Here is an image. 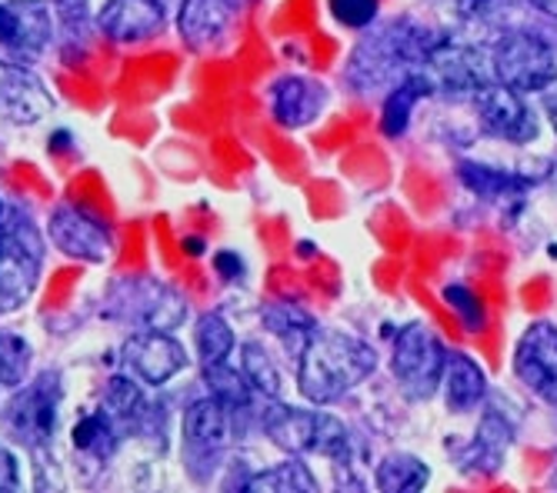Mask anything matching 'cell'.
<instances>
[{
    "instance_id": "cell-1",
    "label": "cell",
    "mask_w": 557,
    "mask_h": 493,
    "mask_svg": "<svg viewBox=\"0 0 557 493\" xmlns=\"http://www.w3.org/2000/svg\"><path fill=\"white\" fill-rule=\"evenodd\" d=\"M374 370L377 354L368 340L337 327H314L297 354V390L308 404L327 407L361 387Z\"/></svg>"
},
{
    "instance_id": "cell-2",
    "label": "cell",
    "mask_w": 557,
    "mask_h": 493,
    "mask_svg": "<svg viewBox=\"0 0 557 493\" xmlns=\"http://www.w3.org/2000/svg\"><path fill=\"white\" fill-rule=\"evenodd\" d=\"M434 37L408 21H391L374 27L344 67V84L354 93L391 90L404 74H411L424 64Z\"/></svg>"
},
{
    "instance_id": "cell-3",
    "label": "cell",
    "mask_w": 557,
    "mask_h": 493,
    "mask_svg": "<svg viewBox=\"0 0 557 493\" xmlns=\"http://www.w3.org/2000/svg\"><path fill=\"white\" fill-rule=\"evenodd\" d=\"M44 237L30 214L0 197V317L21 311L40 280Z\"/></svg>"
},
{
    "instance_id": "cell-4",
    "label": "cell",
    "mask_w": 557,
    "mask_h": 493,
    "mask_svg": "<svg viewBox=\"0 0 557 493\" xmlns=\"http://www.w3.org/2000/svg\"><path fill=\"white\" fill-rule=\"evenodd\" d=\"M261 430L274 443L277 451L290 457H327V460H344L350 451V433L347 427L324 414V410H308V407H290L281 397L268 401L261 410Z\"/></svg>"
},
{
    "instance_id": "cell-5",
    "label": "cell",
    "mask_w": 557,
    "mask_h": 493,
    "mask_svg": "<svg viewBox=\"0 0 557 493\" xmlns=\"http://www.w3.org/2000/svg\"><path fill=\"white\" fill-rule=\"evenodd\" d=\"M61 374L58 370H40L34 380L21 383L14 397L4 404V430L11 440H17L30 457H44L50 443L58 437L61 424Z\"/></svg>"
},
{
    "instance_id": "cell-6",
    "label": "cell",
    "mask_w": 557,
    "mask_h": 493,
    "mask_svg": "<svg viewBox=\"0 0 557 493\" xmlns=\"http://www.w3.org/2000/svg\"><path fill=\"white\" fill-rule=\"evenodd\" d=\"M491 74L497 84L518 93H541L557 84V51L554 43L531 30H508L500 34L491 51Z\"/></svg>"
},
{
    "instance_id": "cell-7",
    "label": "cell",
    "mask_w": 557,
    "mask_h": 493,
    "mask_svg": "<svg viewBox=\"0 0 557 493\" xmlns=\"http://www.w3.org/2000/svg\"><path fill=\"white\" fill-rule=\"evenodd\" d=\"M447 351L437 340V333L424 324H404L394 337L391 351V374L404 397L411 401H431L441 390Z\"/></svg>"
},
{
    "instance_id": "cell-8",
    "label": "cell",
    "mask_w": 557,
    "mask_h": 493,
    "mask_svg": "<svg viewBox=\"0 0 557 493\" xmlns=\"http://www.w3.org/2000/svg\"><path fill=\"white\" fill-rule=\"evenodd\" d=\"M234 414L208 393L184 407L181 417V437H184V467L194 480H200V470H214L231 447Z\"/></svg>"
},
{
    "instance_id": "cell-9",
    "label": "cell",
    "mask_w": 557,
    "mask_h": 493,
    "mask_svg": "<svg viewBox=\"0 0 557 493\" xmlns=\"http://www.w3.org/2000/svg\"><path fill=\"white\" fill-rule=\"evenodd\" d=\"M418 71L428 77L434 93H447V97H474L484 84L494 80L487 51L447 37H437L431 43V51Z\"/></svg>"
},
{
    "instance_id": "cell-10",
    "label": "cell",
    "mask_w": 557,
    "mask_h": 493,
    "mask_svg": "<svg viewBox=\"0 0 557 493\" xmlns=\"http://www.w3.org/2000/svg\"><path fill=\"white\" fill-rule=\"evenodd\" d=\"M108 304L114 317L147 330H177L187 317V301L161 280H121Z\"/></svg>"
},
{
    "instance_id": "cell-11",
    "label": "cell",
    "mask_w": 557,
    "mask_h": 493,
    "mask_svg": "<svg viewBox=\"0 0 557 493\" xmlns=\"http://www.w3.org/2000/svg\"><path fill=\"white\" fill-rule=\"evenodd\" d=\"M47 237L64 257L81 261V264H108L117 246L108 220H100L97 214L74 207V204L54 207V214L47 220Z\"/></svg>"
},
{
    "instance_id": "cell-12",
    "label": "cell",
    "mask_w": 557,
    "mask_h": 493,
    "mask_svg": "<svg viewBox=\"0 0 557 493\" xmlns=\"http://www.w3.org/2000/svg\"><path fill=\"white\" fill-rule=\"evenodd\" d=\"M50 0H0V51L21 64H34L54 40Z\"/></svg>"
},
{
    "instance_id": "cell-13",
    "label": "cell",
    "mask_w": 557,
    "mask_h": 493,
    "mask_svg": "<svg viewBox=\"0 0 557 493\" xmlns=\"http://www.w3.org/2000/svg\"><path fill=\"white\" fill-rule=\"evenodd\" d=\"M471 108H474L481 127L497 140H508L518 147L537 140L541 124H537V114L528 101V93H518L511 87L491 80L471 97Z\"/></svg>"
},
{
    "instance_id": "cell-14",
    "label": "cell",
    "mask_w": 557,
    "mask_h": 493,
    "mask_svg": "<svg viewBox=\"0 0 557 493\" xmlns=\"http://www.w3.org/2000/svg\"><path fill=\"white\" fill-rule=\"evenodd\" d=\"M121 354H124V367L131 370V377H137L144 387H164L187 367L184 343L171 330L137 327V333L124 340Z\"/></svg>"
},
{
    "instance_id": "cell-15",
    "label": "cell",
    "mask_w": 557,
    "mask_h": 493,
    "mask_svg": "<svg viewBox=\"0 0 557 493\" xmlns=\"http://www.w3.org/2000/svg\"><path fill=\"white\" fill-rule=\"evenodd\" d=\"M515 377L541 397L557 404V327L550 320H534L515 343Z\"/></svg>"
},
{
    "instance_id": "cell-16",
    "label": "cell",
    "mask_w": 557,
    "mask_h": 493,
    "mask_svg": "<svg viewBox=\"0 0 557 493\" xmlns=\"http://www.w3.org/2000/svg\"><path fill=\"white\" fill-rule=\"evenodd\" d=\"M237 14H240V0H181L177 34L187 51L211 54L234 34Z\"/></svg>"
},
{
    "instance_id": "cell-17",
    "label": "cell",
    "mask_w": 557,
    "mask_h": 493,
    "mask_svg": "<svg viewBox=\"0 0 557 493\" xmlns=\"http://www.w3.org/2000/svg\"><path fill=\"white\" fill-rule=\"evenodd\" d=\"M54 111V97L44 87V80L21 61H0V117L34 127Z\"/></svg>"
},
{
    "instance_id": "cell-18",
    "label": "cell",
    "mask_w": 557,
    "mask_h": 493,
    "mask_svg": "<svg viewBox=\"0 0 557 493\" xmlns=\"http://www.w3.org/2000/svg\"><path fill=\"white\" fill-rule=\"evenodd\" d=\"M327 108V87L304 74H284L268 87V111L287 130L311 127Z\"/></svg>"
},
{
    "instance_id": "cell-19",
    "label": "cell",
    "mask_w": 557,
    "mask_h": 493,
    "mask_svg": "<svg viewBox=\"0 0 557 493\" xmlns=\"http://www.w3.org/2000/svg\"><path fill=\"white\" fill-rule=\"evenodd\" d=\"M131 437L124 430V424L114 417V410L97 401L94 407H87L71 430V443H74V454L87 470H100L104 464L114 460V454L124 447Z\"/></svg>"
},
{
    "instance_id": "cell-20",
    "label": "cell",
    "mask_w": 557,
    "mask_h": 493,
    "mask_svg": "<svg viewBox=\"0 0 557 493\" xmlns=\"http://www.w3.org/2000/svg\"><path fill=\"white\" fill-rule=\"evenodd\" d=\"M97 27L114 43L154 40L168 27V0H104Z\"/></svg>"
},
{
    "instance_id": "cell-21",
    "label": "cell",
    "mask_w": 557,
    "mask_h": 493,
    "mask_svg": "<svg viewBox=\"0 0 557 493\" xmlns=\"http://www.w3.org/2000/svg\"><path fill=\"white\" fill-rule=\"evenodd\" d=\"M441 393H444V407L454 417L474 414L484 397H487V374L484 367L468 357V354H447L444 377H441Z\"/></svg>"
},
{
    "instance_id": "cell-22",
    "label": "cell",
    "mask_w": 557,
    "mask_h": 493,
    "mask_svg": "<svg viewBox=\"0 0 557 493\" xmlns=\"http://www.w3.org/2000/svg\"><path fill=\"white\" fill-rule=\"evenodd\" d=\"M431 84L421 71L404 74L384 97V108H381V134L384 137H404L414 121V111L424 97H431Z\"/></svg>"
},
{
    "instance_id": "cell-23",
    "label": "cell",
    "mask_w": 557,
    "mask_h": 493,
    "mask_svg": "<svg viewBox=\"0 0 557 493\" xmlns=\"http://www.w3.org/2000/svg\"><path fill=\"white\" fill-rule=\"evenodd\" d=\"M458 174H461V184L474 197L487 201V204L521 201V193L528 190V180L524 177L508 174V170H494V167H484V164H461Z\"/></svg>"
},
{
    "instance_id": "cell-24",
    "label": "cell",
    "mask_w": 557,
    "mask_h": 493,
    "mask_svg": "<svg viewBox=\"0 0 557 493\" xmlns=\"http://www.w3.org/2000/svg\"><path fill=\"white\" fill-rule=\"evenodd\" d=\"M431 480V470L421 457L414 454H387L377 467H374V486L381 493H414L424 490Z\"/></svg>"
},
{
    "instance_id": "cell-25",
    "label": "cell",
    "mask_w": 557,
    "mask_h": 493,
    "mask_svg": "<svg viewBox=\"0 0 557 493\" xmlns=\"http://www.w3.org/2000/svg\"><path fill=\"white\" fill-rule=\"evenodd\" d=\"M244 490H264V493H314L318 490V477L311 473V467L300 457H290L277 467L258 470L255 477H247L240 483Z\"/></svg>"
},
{
    "instance_id": "cell-26",
    "label": "cell",
    "mask_w": 557,
    "mask_h": 493,
    "mask_svg": "<svg viewBox=\"0 0 557 493\" xmlns=\"http://www.w3.org/2000/svg\"><path fill=\"white\" fill-rule=\"evenodd\" d=\"M194 343H197V357L205 367H221L231 361L237 337L234 327L221 317V314H205L194 327Z\"/></svg>"
},
{
    "instance_id": "cell-27",
    "label": "cell",
    "mask_w": 557,
    "mask_h": 493,
    "mask_svg": "<svg viewBox=\"0 0 557 493\" xmlns=\"http://www.w3.org/2000/svg\"><path fill=\"white\" fill-rule=\"evenodd\" d=\"M511 440H515V427L504 424V417H497V410H484V420L471 443V454H474V460L484 464V470H497L504 451L511 447Z\"/></svg>"
},
{
    "instance_id": "cell-28",
    "label": "cell",
    "mask_w": 557,
    "mask_h": 493,
    "mask_svg": "<svg viewBox=\"0 0 557 493\" xmlns=\"http://www.w3.org/2000/svg\"><path fill=\"white\" fill-rule=\"evenodd\" d=\"M240 374L258 397H268V401L281 397V370L274 367V361L268 357L261 343H244L240 347Z\"/></svg>"
},
{
    "instance_id": "cell-29",
    "label": "cell",
    "mask_w": 557,
    "mask_h": 493,
    "mask_svg": "<svg viewBox=\"0 0 557 493\" xmlns=\"http://www.w3.org/2000/svg\"><path fill=\"white\" fill-rule=\"evenodd\" d=\"M261 324L274 333V337H281L287 347H294L297 354H300V347L308 343V337H311V330L318 327L308 314H300L297 307H284V304H268L264 311H261Z\"/></svg>"
},
{
    "instance_id": "cell-30",
    "label": "cell",
    "mask_w": 557,
    "mask_h": 493,
    "mask_svg": "<svg viewBox=\"0 0 557 493\" xmlns=\"http://www.w3.org/2000/svg\"><path fill=\"white\" fill-rule=\"evenodd\" d=\"M30 343L17 330H0V393L24 383L30 370Z\"/></svg>"
},
{
    "instance_id": "cell-31",
    "label": "cell",
    "mask_w": 557,
    "mask_h": 493,
    "mask_svg": "<svg viewBox=\"0 0 557 493\" xmlns=\"http://www.w3.org/2000/svg\"><path fill=\"white\" fill-rule=\"evenodd\" d=\"M327 11L347 30H368L377 21L381 0H327Z\"/></svg>"
},
{
    "instance_id": "cell-32",
    "label": "cell",
    "mask_w": 557,
    "mask_h": 493,
    "mask_svg": "<svg viewBox=\"0 0 557 493\" xmlns=\"http://www.w3.org/2000/svg\"><path fill=\"white\" fill-rule=\"evenodd\" d=\"M441 298L454 307V314H458L468 327H481L484 324L481 298H478V293L468 283H450V287H444Z\"/></svg>"
},
{
    "instance_id": "cell-33",
    "label": "cell",
    "mask_w": 557,
    "mask_h": 493,
    "mask_svg": "<svg viewBox=\"0 0 557 493\" xmlns=\"http://www.w3.org/2000/svg\"><path fill=\"white\" fill-rule=\"evenodd\" d=\"M17 486H21V464L4 443H0V490H17Z\"/></svg>"
},
{
    "instance_id": "cell-34",
    "label": "cell",
    "mask_w": 557,
    "mask_h": 493,
    "mask_svg": "<svg viewBox=\"0 0 557 493\" xmlns=\"http://www.w3.org/2000/svg\"><path fill=\"white\" fill-rule=\"evenodd\" d=\"M214 267H218L224 277H231V280H237V274L244 270V267H240V257L231 254V251H221V254L214 257Z\"/></svg>"
},
{
    "instance_id": "cell-35",
    "label": "cell",
    "mask_w": 557,
    "mask_h": 493,
    "mask_svg": "<svg viewBox=\"0 0 557 493\" xmlns=\"http://www.w3.org/2000/svg\"><path fill=\"white\" fill-rule=\"evenodd\" d=\"M50 4H54V8H58L64 17H71V21H74V17L81 21V17L87 14V0H50Z\"/></svg>"
},
{
    "instance_id": "cell-36",
    "label": "cell",
    "mask_w": 557,
    "mask_h": 493,
    "mask_svg": "<svg viewBox=\"0 0 557 493\" xmlns=\"http://www.w3.org/2000/svg\"><path fill=\"white\" fill-rule=\"evenodd\" d=\"M528 4H531L534 11L547 14V17H557V0H528Z\"/></svg>"
}]
</instances>
